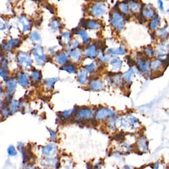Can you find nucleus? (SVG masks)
Returning <instances> with one entry per match:
<instances>
[{
  "label": "nucleus",
  "instance_id": "obj_1",
  "mask_svg": "<svg viewBox=\"0 0 169 169\" xmlns=\"http://www.w3.org/2000/svg\"><path fill=\"white\" fill-rule=\"evenodd\" d=\"M56 147L54 145L49 144L43 147L41 152H42L43 155H45V156L50 157L51 155L56 153Z\"/></svg>",
  "mask_w": 169,
  "mask_h": 169
},
{
  "label": "nucleus",
  "instance_id": "obj_6",
  "mask_svg": "<svg viewBox=\"0 0 169 169\" xmlns=\"http://www.w3.org/2000/svg\"><path fill=\"white\" fill-rule=\"evenodd\" d=\"M18 81H19V84L23 86L28 85V78L24 74H21L18 78Z\"/></svg>",
  "mask_w": 169,
  "mask_h": 169
},
{
  "label": "nucleus",
  "instance_id": "obj_9",
  "mask_svg": "<svg viewBox=\"0 0 169 169\" xmlns=\"http://www.w3.org/2000/svg\"><path fill=\"white\" fill-rule=\"evenodd\" d=\"M32 76H33V78L34 80H38L41 79V74L38 71L33 72V75H32Z\"/></svg>",
  "mask_w": 169,
  "mask_h": 169
},
{
  "label": "nucleus",
  "instance_id": "obj_3",
  "mask_svg": "<svg viewBox=\"0 0 169 169\" xmlns=\"http://www.w3.org/2000/svg\"><path fill=\"white\" fill-rule=\"evenodd\" d=\"M6 86L8 88L7 94H8V95H11L13 93L16 88V82L15 80L10 79L7 80L6 82Z\"/></svg>",
  "mask_w": 169,
  "mask_h": 169
},
{
  "label": "nucleus",
  "instance_id": "obj_4",
  "mask_svg": "<svg viewBox=\"0 0 169 169\" xmlns=\"http://www.w3.org/2000/svg\"><path fill=\"white\" fill-rule=\"evenodd\" d=\"M7 153H8V157H15L16 156H17L18 151L16 149L15 146L11 145L9 146L8 149H7Z\"/></svg>",
  "mask_w": 169,
  "mask_h": 169
},
{
  "label": "nucleus",
  "instance_id": "obj_7",
  "mask_svg": "<svg viewBox=\"0 0 169 169\" xmlns=\"http://www.w3.org/2000/svg\"><path fill=\"white\" fill-rule=\"evenodd\" d=\"M30 60V59H27V57H25L24 56V54H21L20 55V56H19V63H21V64H23L25 63H26L27 65H30L31 64V62H30L29 61Z\"/></svg>",
  "mask_w": 169,
  "mask_h": 169
},
{
  "label": "nucleus",
  "instance_id": "obj_2",
  "mask_svg": "<svg viewBox=\"0 0 169 169\" xmlns=\"http://www.w3.org/2000/svg\"><path fill=\"white\" fill-rule=\"evenodd\" d=\"M43 165L47 168H49V167L57 168L59 165V163L55 158H52V159L47 158L44 160V163H43Z\"/></svg>",
  "mask_w": 169,
  "mask_h": 169
},
{
  "label": "nucleus",
  "instance_id": "obj_10",
  "mask_svg": "<svg viewBox=\"0 0 169 169\" xmlns=\"http://www.w3.org/2000/svg\"><path fill=\"white\" fill-rule=\"evenodd\" d=\"M10 112L8 110H7V109H3V110H2V115H3V116L8 117L10 115Z\"/></svg>",
  "mask_w": 169,
  "mask_h": 169
},
{
  "label": "nucleus",
  "instance_id": "obj_12",
  "mask_svg": "<svg viewBox=\"0 0 169 169\" xmlns=\"http://www.w3.org/2000/svg\"><path fill=\"white\" fill-rule=\"evenodd\" d=\"M49 132L50 133V138H51V139L53 141L56 139V134H55L54 132H52V131L49 130Z\"/></svg>",
  "mask_w": 169,
  "mask_h": 169
},
{
  "label": "nucleus",
  "instance_id": "obj_5",
  "mask_svg": "<svg viewBox=\"0 0 169 169\" xmlns=\"http://www.w3.org/2000/svg\"><path fill=\"white\" fill-rule=\"evenodd\" d=\"M20 45L19 41L18 40H11L9 42L7 45H6V49H11L13 47H17V46Z\"/></svg>",
  "mask_w": 169,
  "mask_h": 169
},
{
  "label": "nucleus",
  "instance_id": "obj_13",
  "mask_svg": "<svg viewBox=\"0 0 169 169\" xmlns=\"http://www.w3.org/2000/svg\"><path fill=\"white\" fill-rule=\"evenodd\" d=\"M1 94H2V90H1V86H0V96H1Z\"/></svg>",
  "mask_w": 169,
  "mask_h": 169
},
{
  "label": "nucleus",
  "instance_id": "obj_8",
  "mask_svg": "<svg viewBox=\"0 0 169 169\" xmlns=\"http://www.w3.org/2000/svg\"><path fill=\"white\" fill-rule=\"evenodd\" d=\"M0 76L3 78V80L8 79V71L6 68L0 67Z\"/></svg>",
  "mask_w": 169,
  "mask_h": 169
},
{
  "label": "nucleus",
  "instance_id": "obj_11",
  "mask_svg": "<svg viewBox=\"0 0 169 169\" xmlns=\"http://www.w3.org/2000/svg\"><path fill=\"white\" fill-rule=\"evenodd\" d=\"M6 29V24L2 21L0 20V30H4Z\"/></svg>",
  "mask_w": 169,
  "mask_h": 169
}]
</instances>
